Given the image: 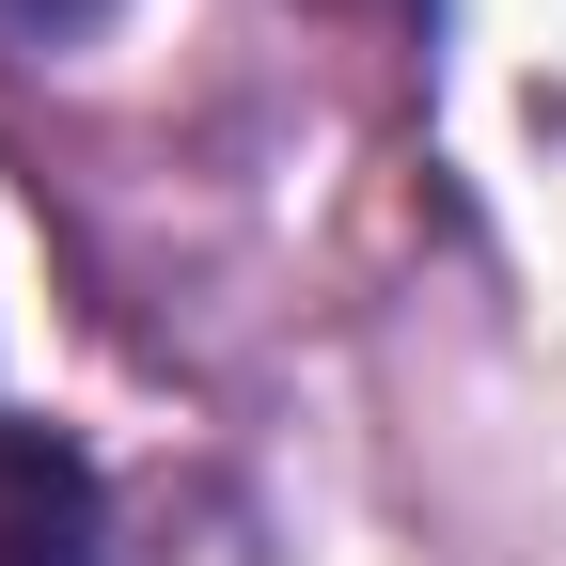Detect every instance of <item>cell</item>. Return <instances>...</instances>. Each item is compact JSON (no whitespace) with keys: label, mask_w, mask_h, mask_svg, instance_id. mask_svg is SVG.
I'll list each match as a JSON object with an SVG mask.
<instances>
[{"label":"cell","mask_w":566,"mask_h":566,"mask_svg":"<svg viewBox=\"0 0 566 566\" xmlns=\"http://www.w3.org/2000/svg\"><path fill=\"white\" fill-rule=\"evenodd\" d=\"M111 17H126V0H0V48H32V63H48V48H95Z\"/></svg>","instance_id":"cell-2"},{"label":"cell","mask_w":566,"mask_h":566,"mask_svg":"<svg viewBox=\"0 0 566 566\" xmlns=\"http://www.w3.org/2000/svg\"><path fill=\"white\" fill-rule=\"evenodd\" d=\"M0 566H95V472L48 424H0Z\"/></svg>","instance_id":"cell-1"}]
</instances>
